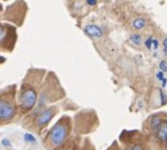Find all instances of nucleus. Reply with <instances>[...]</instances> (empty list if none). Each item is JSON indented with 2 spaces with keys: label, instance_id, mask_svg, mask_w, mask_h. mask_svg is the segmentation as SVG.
Here are the masks:
<instances>
[{
  "label": "nucleus",
  "instance_id": "nucleus-1",
  "mask_svg": "<svg viewBox=\"0 0 167 150\" xmlns=\"http://www.w3.org/2000/svg\"><path fill=\"white\" fill-rule=\"evenodd\" d=\"M69 130L66 124L58 123L57 125L53 126L52 130L50 131V140L52 142L53 145L59 146L66 139Z\"/></svg>",
  "mask_w": 167,
  "mask_h": 150
},
{
  "label": "nucleus",
  "instance_id": "nucleus-2",
  "mask_svg": "<svg viewBox=\"0 0 167 150\" xmlns=\"http://www.w3.org/2000/svg\"><path fill=\"white\" fill-rule=\"evenodd\" d=\"M37 93L33 89H28L26 90L24 93L22 94L21 102L23 108L26 109H30L35 106V102H37Z\"/></svg>",
  "mask_w": 167,
  "mask_h": 150
},
{
  "label": "nucleus",
  "instance_id": "nucleus-3",
  "mask_svg": "<svg viewBox=\"0 0 167 150\" xmlns=\"http://www.w3.org/2000/svg\"><path fill=\"white\" fill-rule=\"evenodd\" d=\"M15 114L14 108L7 102H4L0 100V119L8 120L11 119Z\"/></svg>",
  "mask_w": 167,
  "mask_h": 150
},
{
  "label": "nucleus",
  "instance_id": "nucleus-4",
  "mask_svg": "<svg viewBox=\"0 0 167 150\" xmlns=\"http://www.w3.org/2000/svg\"><path fill=\"white\" fill-rule=\"evenodd\" d=\"M84 32L87 35L91 38H99L102 37V30L98 26L88 25L84 28Z\"/></svg>",
  "mask_w": 167,
  "mask_h": 150
},
{
  "label": "nucleus",
  "instance_id": "nucleus-5",
  "mask_svg": "<svg viewBox=\"0 0 167 150\" xmlns=\"http://www.w3.org/2000/svg\"><path fill=\"white\" fill-rule=\"evenodd\" d=\"M53 115H54V111L51 108H48V109L44 110L43 112L40 114L39 117L37 119V125L42 126H45L46 124H48L50 122V120L52 119Z\"/></svg>",
  "mask_w": 167,
  "mask_h": 150
},
{
  "label": "nucleus",
  "instance_id": "nucleus-6",
  "mask_svg": "<svg viewBox=\"0 0 167 150\" xmlns=\"http://www.w3.org/2000/svg\"><path fill=\"white\" fill-rule=\"evenodd\" d=\"M157 133V138L158 140L162 143L167 142V122H163L159 130L156 131Z\"/></svg>",
  "mask_w": 167,
  "mask_h": 150
},
{
  "label": "nucleus",
  "instance_id": "nucleus-7",
  "mask_svg": "<svg viewBox=\"0 0 167 150\" xmlns=\"http://www.w3.org/2000/svg\"><path fill=\"white\" fill-rule=\"evenodd\" d=\"M163 123V120L160 116L158 115H155L152 116L150 119V129L153 131H157L159 130V128L161 126Z\"/></svg>",
  "mask_w": 167,
  "mask_h": 150
},
{
  "label": "nucleus",
  "instance_id": "nucleus-8",
  "mask_svg": "<svg viewBox=\"0 0 167 150\" xmlns=\"http://www.w3.org/2000/svg\"><path fill=\"white\" fill-rule=\"evenodd\" d=\"M146 19H143V18H137V19H135L132 22V27L135 28V30H143V28L146 27Z\"/></svg>",
  "mask_w": 167,
  "mask_h": 150
},
{
  "label": "nucleus",
  "instance_id": "nucleus-9",
  "mask_svg": "<svg viewBox=\"0 0 167 150\" xmlns=\"http://www.w3.org/2000/svg\"><path fill=\"white\" fill-rule=\"evenodd\" d=\"M130 40L135 45H141V43H142V35H139V33H133V35H130Z\"/></svg>",
  "mask_w": 167,
  "mask_h": 150
},
{
  "label": "nucleus",
  "instance_id": "nucleus-10",
  "mask_svg": "<svg viewBox=\"0 0 167 150\" xmlns=\"http://www.w3.org/2000/svg\"><path fill=\"white\" fill-rule=\"evenodd\" d=\"M158 94H159V98H160V104L164 105L166 103V97H165V94H164L163 90L159 89L158 90Z\"/></svg>",
  "mask_w": 167,
  "mask_h": 150
},
{
  "label": "nucleus",
  "instance_id": "nucleus-11",
  "mask_svg": "<svg viewBox=\"0 0 167 150\" xmlns=\"http://www.w3.org/2000/svg\"><path fill=\"white\" fill-rule=\"evenodd\" d=\"M159 69H160L161 72H167V62L166 61H161L160 63H159Z\"/></svg>",
  "mask_w": 167,
  "mask_h": 150
},
{
  "label": "nucleus",
  "instance_id": "nucleus-12",
  "mask_svg": "<svg viewBox=\"0 0 167 150\" xmlns=\"http://www.w3.org/2000/svg\"><path fill=\"white\" fill-rule=\"evenodd\" d=\"M25 139H26V141H29V142H35V138L30 133H26Z\"/></svg>",
  "mask_w": 167,
  "mask_h": 150
},
{
  "label": "nucleus",
  "instance_id": "nucleus-13",
  "mask_svg": "<svg viewBox=\"0 0 167 150\" xmlns=\"http://www.w3.org/2000/svg\"><path fill=\"white\" fill-rule=\"evenodd\" d=\"M152 37H148L146 38V42H145V45H146V47L148 48V49H150L151 48V46H152Z\"/></svg>",
  "mask_w": 167,
  "mask_h": 150
},
{
  "label": "nucleus",
  "instance_id": "nucleus-14",
  "mask_svg": "<svg viewBox=\"0 0 167 150\" xmlns=\"http://www.w3.org/2000/svg\"><path fill=\"white\" fill-rule=\"evenodd\" d=\"M156 79H158L159 82H162L164 79H165V77H164V75H163V72H158L157 74H156Z\"/></svg>",
  "mask_w": 167,
  "mask_h": 150
},
{
  "label": "nucleus",
  "instance_id": "nucleus-15",
  "mask_svg": "<svg viewBox=\"0 0 167 150\" xmlns=\"http://www.w3.org/2000/svg\"><path fill=\"white\" fill-rule=\"evenodd\" d=\"M97 2V0H87V3L89 6H94V5H96Z\"/></svg>",
  "mask_w": 167,
  "mask_h": 150
},
{
  "label": "nucleus",
  "instance_id": "nucleus-16",
  "mask_svg": "<svg viewBox=\"0 0 167 150\" xmlns=\"http://www.w3.org/2000/svg\"><path fill=\"white\" fill-rule=\"evenodd\" d=\"M131 150H145V148L142 147L141 145H135V146H133L132 148H131Z\"/></svg>",
  "mask_w": 167,
  "mask_h": 150
},
{
  "label": "nucleus",
  "instance_id": "nucleus-17",
  "mask_svg": "<svg viewBox=\"0 0 167 150\" xmlns=\"http://www.w3.org/2000/svg\"><path fill=\"white\" fill-rule=\"evenodd\" d=\"M162 44H163V47H164V52L166 53V52H167V37L163 40Z\"/></svg>",
  "mask_w": 167,
  "mask_h": 150
},
{
  "label": "nucleus",
  "instance_id": "nucleus-18",
  "mask_svg": "<svg viewBox=\"0 0 167 150\" xmlns=\"http://www.w3.org/2000/svg\"><path fill=\"white\" fill-rule=\"evenodd\" d=\"M152 45H153V48H155V49H157V47H158V41H157V39H153V41H152Z\"/></svg>",
  "mask_w": 167,
  "mask_h": 150
},
{
  "label": "nucleus",
  "instance_id": "nucleus-19",
  "mask_svg": "<svg viewBox=\"0 0 167 150\" xmlns=\"http://www.w3.org/2000/svg\"><path fill=\"white\" fill-rule=\"evenodd\" d=\"M3 35H4V30H3V28L0 27V41L2 40V38H3Z\"/></svg>",
  "mask_w": 167,
  "mask_h": 150
},
{
  "label": "nucleus",
  "instance_id": "nucleus-20",
  "mask_svg": "<svg viewBox=\"0 0 167 150\" xmlns=\"http://www.w3.org/2000/svg\"><path fill=\"white\" fill-rule=\"evenodd\" d=\"M166 84H167V79H164L163 81H162V86H163V87L165 86Z\"/></svg>",
  "mask_w": 167,
  "mask_h": 150
},
{
  "label": "nucleus",
  "instance_id": "nucleus-21",
  "mask_svg": "<svg viewBox=\"0 0 167 150\" xmlns=\"http://www.w3.org/2000/svg\"><path fill=\"white\" fill-rule=\"evenodd\" d=\"M2 144H3V145H9V142L7 140H3L2 141Z\"/></svg>",
  "mask_w": 167,
  "mask_h": 150
},
{
  "label": "nucleus",
  "instance_id": "nucleus-22",
  "mask_svg": "<svg viewBox=\"0 0 167 150\" xmlns=\"http://www.w3.org/2000/svg\"><path fill=\"white\" fill-rule=\"evenodd\" d=\"M165 150H167V148H166V149H165Z\"/></svg>",
  "mask_w": 167,
  "mask_h": 150
}]
</instances>
